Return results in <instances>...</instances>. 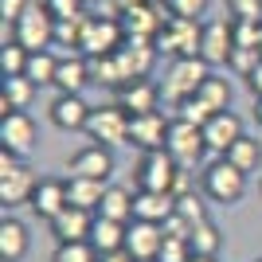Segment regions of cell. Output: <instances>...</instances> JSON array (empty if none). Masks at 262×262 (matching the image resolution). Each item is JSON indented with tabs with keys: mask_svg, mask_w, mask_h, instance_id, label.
Wrapping results in <instances>:
<instances>
[{
	"mask_svg": "<svg viewBox=\"0 0 262 262\" xmlns=\"http://www.w3.org/2000/svg\"><path fill=\"white\" fill-rule=\"evenodd\" d=\"M0 149H8L24 161V157L35 149V121L28 110H16V114H4L0 118Z\"/></svg>",
	"mask_w": 262,
	"mask_h": 262,
	"instance_id": "12",
	"label": "cell"
},
{
	"mask_svg": "<svg viewBox=\"0 0 262 262\" xmlns=\"http://www.w3.org/2000/svg\"><path fill=\"white\" fill-rule=\"evenodd\" d=\"M208 75H211V67L204 63V59H172L168 75L161 78V94H164V102L180 106L184 98H196Z\"/></svg>",
	"mask_w": 262,
	"mask_h": 262,
	"instance_id": "2",
	"label": "cell"
},
{
	"mask_svg": "<svg viewBox=\"0 0 262 262\" xmlns=\"http://www.w3.org/2000/svg\"><path fill=\"white\" fill-rule=\"evenodd\" d=\"M211 0H168V12L180 16V20H200V16H208Z\"/></svg>",
	"mask_w": 262,
	"mask_h": 262,
	"instance_id": "37",
	"label": "cell"
},
{
	"mask_svg": "<svg viewBox=\"0 0 262 262\" xmlns=\"http://www.w3.org/2000/svg\"><path fill=\"white\" fill-rule=\"evenodd\" d=\"M164 247V227L161 223H145V219H133L129 235H125V254L133 262H157Z\"/></svg>",
	"mask_w": 262,
	"mask_h": 262,
	"instance_id": "15",
	"label": "cell"
},
{
	"mask_svg": "<svg viewBox=\"0 0 262 262\" xmlns=\"http://www.w3.org/2000/svg\"><path fill=\"white\" fill-rule=\"evenodd\" d=\"M125 235H129V223H118V219H102V215H94L90 243H94V251H98L102 258H106V254L125 251Z\"/></svg>",
	"mask_w": 262,
	"mask_h": 262,
	"instance_id": "24",
	"label": "cell"
},
{
	"mask_svg": "<svg viewBox=\"0 0 262 262\" xmlns=\"http://www.w3.org/2000/svg\"><path fill=\"white\" fill-rule=\"evenodd\" d=\"M39 184V176L28 168L16 153L0 149V204L16 208V204H32V192Z\"/></svg>",
	"mask_w": 262,
	"mask_h": 262,
	"instance_id": "3",
	"label": "cell"
},
{
	"mask_svg": "<svg viewBox=\"0 0 262 262\" xmlns=\"http://www.w3.org/2000/svg\"><path fill=\"white\" fill-rule=\"evenodd\" d=\"M176 211V196L172 192H137L133 200V219H145V223H168V215Z\"/></svg>",
	"mask_w": 262,
	"mask_h": 262,
	"instance_id": "23",
	"label": "cell"
},
{
	"mask_svg": "<svg viewBox=\"0 0 262 262\" xmlns=\"http://www.w3.org/2000/svg\"><path fill=\"white\" fill-rule=\"evenodd\" d=\"M102 262H133V258H129V254H125V251H118V254H106V258H102Z\"/></svg>",
	"mask_w": 262,
	"mask_h": 262,
	"instance_id": "42",
	"label": "cell"
},
{
	"mask_svg": "<svg viewBox=\"0 0 262 262\" xmlns=\"http://www.w3.org/2000/svg\"><path fill=\"white\" fill-rule=\"evenodd\" d=\"M28 47L20 43H4L0 47V71H4V78H20L24 71H28Z\"/></svg>",
	"mask_w": 262,
	"mask_h": 262,
	"instance_id": "32",
	"label": "cell"
},
{
	"mask_svg": "<svg viewBox=\"0 0 262 262\" xmlns=\"http://www.w3.org/2000/svg\"><path fill=\"white\" fill-rule=\"evenodd\" d=\"M55 71H59V55L55 51H32L28 55V71L24 78L35 86H55Z\"/></svg>",
	"mask_w": 262,
	"mask_h": 262,
	"instance_id": "29",
	"label": "cell"
},
{
	"mask_svg": "<svg viewBox=\"0 0 262 262\" xmlns=\"http://www.w3.org/2000/svg\"><path fill=\"white\" fill-rule=\"evenodd\" d=\"M192 262H215V258H192Z\"/></svg>",
	"mask_w": 262,
	"mask_h": 262,
	"instance_id": "44",
	"label": "cell"
},
{
	"mask_svg": "<svg viewBox=\"0 0 262 262\" xmlns=\"http://www.w3.org/2000/svg\"><path fill=\"white\" fill-rule=\"evenodd\" d=\"M188 247H192V254H196V258H215V254L223 251L219 223H211V219L196 223V227H192V235H188Z\"/></svg>",
	"mask_w": 262,
	"mask_h": 262,
	"instance_id": "27",
	"label": "cell"
},
{
	"mask_svg": "<svg viewBox=\"0 0 262 262\" xmlns=\"http://www.w3.org/2000/svg\"><path fill=\"white\" fill-rule=\"evenodd\" d=\"M90 59L82 51L59 55V71H55V90L59 94H82V86H90Z\"/></svg>",
	"mask_w": 262,
	"mask_h": 262,
	"instance_id": "19",
	"label": "cell"
},
{
	"mask_svg": "<svg viewBox=\"0 0 262 262\" xmlns=\"http://www.w3.org/2000/svg\"><path fill=\"white\" fill-rule=\"evenodd\" d=\"M258 63H262L258 47H235V51H231V63H227V67H231V71H235L239 78H251Z\"/></svg>",
	"mask_w": 262,
	"mask_h": 262,
	"instance_id": "34",
	"label": "cell"
},
{
	"mask_svg": "<svg viewBox=\"0 0 262 262\" xmlns=\"http://www.w3.org/2000/svg\"><path fill=\"white\" fill-rule=\"evenodd\" d=\"M106 180H86V176H67V200L71 208H82V211H94L98 215L102 200H106Z\"/></svg>",
	"mask_w": 262,
	"mask_h": 262,
	"instance_id": "22",
	"label": "cell"
},
{
	"mask_svg": "<svg viewBox=\"0 0 262 262\" xmlns=\"http://www.w3.org/2000/svg\"><path fill=\"white\" fill-rule=\"evenodd\" d=\"M35 82H28V78H4V94H0V114H16V110H28L35 98Z\"/></svg>",
	"mask_w": 262,
	"mask_h": 262,
	"instance_id": "28",
	"label": "cell"
},
{
	"mask_svg": "<svg viewBox=\"0 0 262 262\" xmlns=\"http://www.w3.org/2000/svg\"><path fill=\"white\" fill-rule=\"evenodd\" d=\"M121 43H125V24H121L118 16H106V20H98V16H86L82 43H78L86 59H94V55H114Z\"/></svg>",
	"mask_w": 262,
	"mask_h": 262,
	"instance_id": "9",
	"label": "cell"
},
{
	"mask_svg": "<svg viewBox=\"0 0 262 262\" xmlns=\"http://www.w3.org/2000/svg\"><path fill=\"white\" fill-rule=\"evenodd\" d=\"M164 149H168V157H172L180 168H192V164L204 161L208 141H204V129H200V125H192V121H184V118H172Z\"/></svg>",
	"mask_w": 262,
	"mask_h": 262,
	"instance_id": "7",
	"label": "cell"
},
{
	"mask_svg": "<svg viewBox=\"0 0 262 262\" xmlns=\"http://www.w3.org/2000/svg\"><path fill=\"white\" fill-rule=\"evenodd\" d=\"M231 20H262V0H227Z\"/></svg>",
	"mask_w": 262,
	"mask_h": 262,
	"instance_id": "39",
	"label": "cell"
},
{
	"mask_svg": "<svg viewBox=\"0 0 262 262\" xmlns=\"http://www.w3.org/2000/svg\"><path fill=\"white\" fill-rule=\"evenodd\" d=\"M247 180H251V176L239 172L227 157H215V161L200 172V188H204V196H208L211 204H223V208H235V204L247 196Z\"/></svg>",
	"mask_w": 262,
	"mask_h": 262,
	"instance_id": "1",
	"label": "cell"
},
{
	"mask_svg": "<svg viewBox=\"0 0 262 262\" xmlns=\"http://www.w3.org/2000/svg\"><path fill=\"white\" fill-rule=\"evenodd\" d=\"M32 4L35 0H0V16H4V24H16Z\"/></svg>",
	"mask_w": 262,
	"mask_h": 262,
	"instance_id": "40",
	"label": "cell"
},
{
	"mask_svg": "<svg viewBox=\"0 0 262 262\" xmlns=\"http://www.w3.org/2000/svg\"><path fill=\"white\" fill-rule=\"evenodd\" d=\"M200 35H204V24H200V20L168 16L153 43H157V51L172 55V59H200Z\"/></svg>",
	"mask_w": 262,
	"mask_h": 262,
	"instance_id": "5",
	"label": "cell"
},
{
	"mask_svg": "<svg viewBox=\"0 0 262 262\" xmlns=\"http://www.w3.org/2000/svg\"><path fill=\"white\" fill-rule=\"evenodd\" d=\"M168 125H172V118H164L161 110H153V114H137V118L129 121V149H141V153L164 149V141H168Z\"/></svg>",
	"mask_w": 262,
	"mask_h": 262,
	"instance_id": "14",
	"label": "cell"
},
{
	"mask_svg": "<svg viewBox=\"0 0 262 262\" xmlns=\"http://www.w3.org/2000/svg\"><path fill=\"white\" fill-rule=\"evenodd\" d=\"M28 208H32V215L43 219V223H51L55 215H63V211L71 208V200H67V180H59V176H39V184H35Z\"/></svg>",
	"mask_w": 262,
	"mask_h": 262,
	"instance_id": "16",
	"label": "cell"
},
{
	"mask_svg": "<svg viewBox=\"0 0 262 262\" xmlns=\"http://www.w3.org/2000/svg\"><path fill=\"white\" fill-rule=\"evenodd\" d=\"M258 188H262V180H258Z\"/></svg>",
	"mask_w": 262,
	"mask_h": 262,
	"instance_id": "46",
	"label": "cell"
},
{
	"mask_svg": "<svg viewBox=\"0 0 262 262\" xmlns=\"http://www.w3.org/2000/svg\"><path fill=\"white\" fill-rule=\"evenodd\" d=\"M180 164L168 157V149H153V153H141L133 176H137V192H172L176 180H180Z\"/></svg>",
	"mask_w": 262,
	"mask_h": 262,
	"instance_id": "6",
	"label": "cell"
},
{
	"mask_svg": "<svg viewBox=\"0 0 262 262\" xmlns=\"http://www.w3.org/2000/svg\"><path fill=\"white\" fill-rule=\"evenodd\" d=\"M67 176L110 180L114 176V149H106V145H82L78 153L67 157Z\"/></svg>",
	"mask_w": 262,
	"mask_h": 262,
	"instance_id": "11",
	"label": "cell"
},
{
	"mask_svg": "<svg viewBox=\"0 0 262 262\" xmlns=\"http://www.w3.org/2000/svg\"><path fill=\"white\" fill-rule=\"evenodd\" d=\"M12 32H16V43L28 47V51H51V43H55V16L43 8V4H32L20 20L12 24Z\"/></svg>",
	"mask_w": 262,
	"mask_h": 262,
	"instance_id": "8",
	"label": "cell"
},
{
	"mask_svg": "<svg viewBox=\"0 0 262 262\" xmlns=\"http://www.w3.org/2000/svg\"><path fill=\"white\" fill-rule=\"evenodd\" d=\"M47 12H51L55 20H75V16H82V0H39Z\"/></svg>",
	"mask_w": 262,
	"mask_h": 262,
	"instance_id": "38",
	"label": "cell"
},
{
	"mask_svg": "<svg viewBox=\"0 0 262 262\" xmlns=\"http://www.w3.org/2000/svg\"><path fill=\"white\" fill-rule=\"evenodd\" d=\"M258 55H262V32H258Z\"/></svg>",
	"mask_w": 262,
	"mask_h": 262,
	"instance_id": "45",
	"label": "cell"
},
{
	"mask_svg": "<svg viewBox=\"0 0 262 262\" xmlns=\"http://www.w3.org/2000/svg\"><path fill=\"white\" fill-rule=\"evenodd\" d=\"M51 262H102L94 243H55Z\"/></svg>",
	"mask_w": 262,
	"mask_h": 262,
	"instance_id": "31",
	"label": "cell"
},
{
	"mask_svg": "<svg viewBox=\"0 0 262 262\" xmlns=\"http://www.w3.org/2000/svg\"><path fill=\"white\" fill-rule=\"evenodd\" d=\"M133 200H137V192H129L125 184H110L98 215L102 219H118V223H133Z\"/></svg>",
	"mask_w": 262,
	"mask_h": 262,
	"instance_id": "25",
	"label": "cell"
},
{
	"mask_svg": "<svg viewBox=\"0 0 262 262\" xmlns=\"http://www.w3.org/2000/svg\"><path fill=\"white\" fill-rule=\"evenodd\" d=\"M258 262H262V258H258Z\"/></svg>",
	"mask_w": 262,
	"mask_h": 262,
	"instance_id": "47",
	"label": "cell"
},
{
	"mask_svg": "<svg viewBox=\"0 0 262 262\" xmlns=\"http://www.w3.org/2000/svg\"><path fill=\"white\" fill-rule=\"evenodd\" d=\"M254 121L262 125V98H254Z\"/></svg>",
	"mask_w": 262,
	"mask_h": 262,
	"instance_id": "43",
	"label": "cell"
},
{
	"mask_svg": "<svg viewBox=\"0 0 262 262\" xmlns=\"http://www.w3.org/2000/svg\"><path fill=\"white\" fill-rule=\"evenodd\" d=\"M47 227H51L55 243H90V231H94V211L67 208L63 215H55Z\"/></svg>",
	"mask_w": 262,
	"mask_h": 262,
	"instance_id": "20",
	"label": "cell"
},
{
	"mask_svg": "<svg viewBox=\"0 0 262 262\" xmlns=\"http://www.w3.org/2000/svg\"><path fill=\"white\" fill-rule=\"evenodd\" d=\"M200 98L208 102L215 114H219V110H227L231 106V82L223 75H208V78H204V86H200Z\"/></svg>",
	"mask_w": 262,
	"mask_h": 262,
	"instance_id": "30",
	"label": "cell"
},
{
	"mask_svg": "<svg viewBox=\"0 0 262 262\" xmlns=\"http://www.w3.org/2000/svg\"><path fill=\"white\" fill-rule=\"evenodd\" d=\"M176 215L196 227V223H204V219H208V208H204V200H200V196L184 192V196H176Z\"/></svg>",
	"mask_w": 262,
	"mask_h": 262,
	"instance_id": "35",
	"label": "cell"
},
{
	"mask_svg": "<svg viewBox=\"0 0 262 262\" xmlns=\"http://www.w3.org/2000/svg\"><path fill=\"white\" fill-rule=\"evenodd\" d=\"M176 118H184V121H192V125H200V129H204V125L215 118V110H211L208 102L196 94V98H184L180 106H176Z\"/></svg>",
	"mask_w": 262,
	"mask_h": 262,
	"instance_id": "33",
	"label": "cell"
},
{
	"mask_svg": "<svg viewBox=\"0 0 262 262\" xmlns=\"http://www.w3.org/2000/svg\"><path fill=\"white\" fill-rule=\"evenodd\" d=\"M164 94H161V82H153V78H133V82H125V86L118 90V106L129 114V118H137V114H153V110H161Z\"/></svg>",
	"mask_w": 262,
	"mask_h": 262,
	"instance_id": "17",
	"label": "cell"
},
{
	"mask_svg": "<svg viewBox=\"0 0 262 262\" xmlns=\"http://www.w3.org/2000/svg\"><path fill=\"white\" fill-rule=\"evenodd\" d=\"M247 86H251V94H254V98H262V63L254 67V75L247 78Z\"/></svg>",
	"mask_w": 262,
	"mask_h": 262,
	"instance_id": "41",
	"label": "cell"
},
{
	"mask_svg": "<svg viewBox=\"0 0 262 262\" xmlns=\"http://www.w3.org/2000/svg\"><path fill=\"white\" fill-rule=\"evenodd\" d=\"M32 251V235H28V223H20L16 215L0 219V262H24Z\"/></svg>",
	"mask_w": 262,
	"mask_h": 262,
	"instance_id": "21",
	"label": "cell"
},
{
	"mask_svg": "<svg viewBox=\"0 0 262 262\" xmlns=\"http://www.w3.org/2000/svg\"><path fill=\"white\" fill-rule=\"evenodd\" d=\"M243 137V118L231 114V110H219L215 118L204 125V141H208V153L215 157H227V149Z\"/></svg>",
	"mask_w": 262,
	"mask_h": 262,
	"instance_id": "18",
	"label": "cell"
},
{
	"mask_svg": "<svg viewBox=\"0 0 262 262\" xmlns=\"http://www.w3.org/2000/svg\"><path fill=\"white\" fill-rule=\"evenodd\" d=\"M196 254H192V247H188V239H180V235H164V247H161V258L157 262H192Z\"/></svg>",
	"mask_w": 262,
	"mask_h": 262,
	"instance_id": "36",
	"label": "cell"
},
{
	"mask_svg": "<svg viewBox=\"0 0 262 262\" xmlns=\"http://www.w3.org/2000/svg\"><path fill=\"white\" fill-rule=\"evenodd\" d=\"M129 114L118 106V102H106V106H94L86 121V137L90 145H106V149H118V145H129Z\"/></svg>",
	"mask_w": 262,
	"mask_h": 262,
	"instance_id": "4",
	"label": "cell"
},
{
	"mask_svg": "<svg viewBox=\"0 0 262 262\" xmlns=\"http://www.w3.org/2000/svg\"><path fill=\"white\" fill-rule=\"evenodd\" d=\"M231 51H235V28L227 20H208L204 24V35H200V59L208 67H223L231 63Z\"/></svg>",
	"mask_w": 262,
	"mask_h": 262,
	"instance_id": "10",
	"label": "cell"
},
{
	"mask_svg": "<svg viewBox=\"0 0 262 262\" xmlns=\"http://www.w3.org/2000/svg\"><path fill=\"white\" fill-rule=\"evenodd\" d=\"M90 114H94V106H86L82 94H55V102L47 106L51 125H55V129H63V133H86Z\"/></svg>",
	"mask_w": 262,
	"mask_h": 262,
	"instance_id": "13",
	"label": "cell"
},
{
	"mask_svg": "<svg viewBox=\"0 0 262 262\" xmlns=\"http://www.w3.org/2000/svg\"><path fill=\"white\" fill-rule=\"evenodd\" d=\"M227 161L239 168V172H262V141L258 137H251V133H243L239 141L227 149Z\"/></svg>",
	"mask_w": 262,
	"mask_h": 262,
	"instance_id": "26",
	"label": "cell"
}]
</instances>
